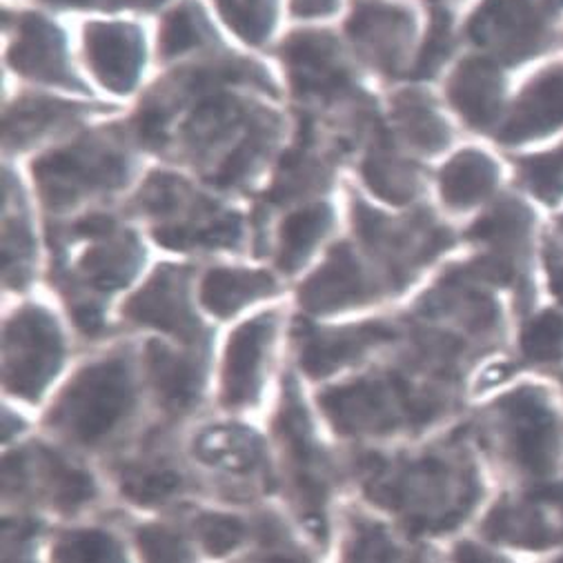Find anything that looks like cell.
Here are the masks:
<instances>
[{"mask_svg":"<svg viewBox=\"0 0 563 563\" xmlns=\"http://www.w3.org/2000/svg\"><path fill=\"white\" fill-rule=\"evenodd\" d=\"M132 379L123 358L85 367L58 406V419L82 443L106 437L130 410Z\"/></svg>","mask_w":563,"mask_h":563,"instance_id":"1","label":"cell"},{"mask_svg":"<svg viewBox=\"0 0 563 563\" xmlns=\"http://www.w3.org/2000/svg\"><path fill=\"white\" fill-rule=\"evenodd\" d=\"M34 172L45 201L60 208L82 195L123 185L128 178V163L112 145L85 139L43 156Z\"/></svg>","mask_w":563,"mask_h":563,"instance_id":"2","label":"cell"},{"mask_svg":"<svg viewBox=\"0 0 563 563\" xmlns=\"http://www.w3.org/2000/svg\"><path fill=\"white\" fill-rule=\"evenodd\" d=\"M552 21V0H486L467 32L490 54L521 60L548 43Z\"/></svg>","mask_w":563,"mask_h":563,"instance_id":"3","label":"cell"},{"mask_svg":"<svg viewBox=\"0 0 563 563\" xmlns=\"http://www.w3.org/2000/svg\"><path fill=\"white\" fill-rule=\"evenodd\" d=\"M63 358L56 321L41 308L21 310L5 330V384L12 393L36 399Z\"/></svg>","mask_w":563,"mask_h":563,"instance_id":"4","label":"cell"},{"mask_svg":"<svg viewBox=\"0 0 563 563\" xmlns=\"http://www.w3.org/2000/svg\"><path fill=\"white\" fill-rule=\"evenodd\" d=\"M125 317L185 341L201 336V325L187 303V269L176 265L154 272L145 288L128 301Z\"/></svg>","mask_w":563,"mask_h":563,"instance_id":"5","label":"cell"},{"mask_svg":"<svg viewBox=\"0 0 563 563\" xmlns=\"http://www.w3.org/2000/svg\"><path fill=\"white\" fill-rule=\"evenodd\" d=\"M504 412L517 463L532 475H545L552 471L559 439L556 423L545 399L537 390L523 388L504 401Z\"/></svg>","mask_w":563,"mask_h":563,"instance_id":"6","label":"cell"},{"mask_svg":"<svg viewBox=\"0 0 563 563\" xmlns=\"http://www.w3.org/2000/svg\"><path fill=\"white\" fill-rule=\"evenodd\" d=\"M493 539L541 550L563 541V488H543L526 501L493 510L486 521Z\"/></svg>","mask_w":563,"mask_h":563,"instance_id":"7","label":"cell"},{"mask_svg":"<svg viewBox=\"0 0 563 563\" xmlns=\"http://www.w3.org/2000/svg\"><path fill=\"white\" fill-rule=\"evenodd\" d=\"M347 34L367 60L384 71H395L408 52L415 19L404 8L361 0L347 21Z\"/></svg>","mask_w":563,"mask_h":563,"instance_id":"8","label":"cell"},{"mask_svg":"<svg viewBox=\"0 0 563 563\" xmlns=\"http://www.w3.org/2000/svg\"><path fill=\"white\" fill-rule=\"evenodd\" d=\"M85 54L91 71L119 93L130 91L143 67V36L128 23H91L85 30Z\"/></svg>","mask_w":563,"mask_h":563,"instance_id":"9","label":"cell"},{"mask_svg":"<svg viewBox=\"0 0 563 563\" xmlns=\"http://www.w3.org/2000/svg\"><path fill=\"white\" fill-rule=\"evenodd\" d=\"M284 56L299 93L325 97V93H339L350 85V74L341 58L339 45L330 34H295L288 38Z\"/></svg>","mask_w":563,"mask_h":563,"instance_id":"10","label":"cell"},{"mask_svg":"<svg viewBox=\"0 0 563 563\" xmlns=\"http://www.w3.org/2000/svg\"><path fill=\"white\" fill-rule=\"evenodd\" d=\"M369 295V280L356 254L350 245L341 243L303 284L301 303L310 312H334L358 306L367 301Z\"/></svg>","mask_w":563,"mask_h":563,"instance_id":"11","label":"cell"},{"mask_svg":"<svg viewBox=\"0 0 563 563\" xmlns=\"http://www.w3.org/2000/svg\"><path fill=\"white\" fill-rule=\"evenodd\" d=\"M563 125V65L539 71L521 91L501 130L504 143H523Z\"/></svg>","mask_w":563,"mask_h":563,"instance_id":"12","label":"cell"},{"mask_svg":"<svg viewBox=\"0 0 563 563\" xmlns=\"http://www.w3.org/2000/svg\"><path fill=\"white\" fill-rule=\"evenodd\" d=\"M274 334V317L261 314L234 330L223 365V401L228 406L250 404L261 384V369Z\"/></svg>","mask_w":563,"mask_h":563,"instance_id":"13","label":"cell"},{"mask_svg":"<svg viewBox=\"0 0 563 563\" xmlns=\"http://www.w3.org/2000/svg\"><path fill=\"white\" fill-rule=\"evenodd\" d=\"M10 63L30 78L78 87L67 65L63 34L36 14H27L21 21L19 36L10 49Z\"/></svg>","mask_w":563,"mask_h":563,"instance_id":"14","label":"cell"},{"mask_svg":"<svg viewBox=\"0 0 563 563\" xmlns=\"http://www.w3.org/2000/svg\"><path fill=\"white\" fill-rule=\"evenodd\" d=\"M448 97L454 110L473 128H490L501 110L504 78L488 58L463 60L448 82Z\"/></svg>","mask_w":563,"mask_h":563,"instance_id":"15","label":"cell"},{"mask_svg":"<svg viewBox=\"0 0 563 563\" xmlns=\"http://www.w3.org/2000/svg\"><path fill=\"white\" fill-rule=\"evenodd\" d=\"M395 336V330L386 323H365L356 328L323 332L310 339V343L303 350L301 363L310 377H325L332 374L341 365L354 361L361 356L367 347L390 341Z\"/></svg>","mask_w":563,"mask_h":563,"instance_id":"16","label":"cell"},{"mask_svg":"<svg viewBox=\"0 0 563 563\" xmlns=\"http://www.w3.org/2000/svg\"><path fill=\"white\" fill-rule=\"evenodd\" d=\"M532 234V212L515 199H506L493 208L473 230L471 239L488 250V256L517 269V261L526 254Z\"/></svg>","mask_w":563,"mask_h":563,"instance_id":"17","label":"cell"},{"mask_svg":"<svg viewBox=\"0 0 563 563\" xmlns=\"http://www.w3.org/2000/svg\"><path fill=\"white\" fill-rule=\"evenodd\" d=\"M323 410L343 432L390 428L388 390L379 382H358L321 395Z\"/></svg>","mask_w":563,"mask_h":563,"instance_id":"18","label":"cell"},{"mask_svg":"<svg viewBox=\"0 0 563 563\" xmlns=\"http://www.w3.org/2000/svg\"><path fill=\"white\" fill-rule=\"evenodd\" d=\"M497 165L490 156L465 150L456 154L441 172V197L454 210H465L482 203L497 185Z\"/></svg>","mask_w":563,"mask_h":563,"instance_id":"19","label":"cell"},{"mask_svg":"<svg viewBox=\"0 0 563 563\" xmlns=\"http://www.w3.org/2000/svg\"><path fill=\"white\" fill-rule=\"evenodd\" d=\"M145 361L150 377L167 408L185 410L197 401L201 388V369L192 358L180 356L163 343L152 341L145 350Z\"/></svg>","mask_w":563,"mask_h":563,"instance_id":"20","label":"cell"},{"mask_svg":"<svg viewBox=\"0 0 563 563\" xmlns=\"http://www.w3.org/2000/svg\"><path fill=\"white\" fill-rule=\"evenodd\" d=\"M272 292H274V278L265 272L217 267V269H210L203 278L201 301L212 314L230 317L243 306L256 299H263Z\"/></svg>","mask_w":563,"mask_h":563,"instance_id":"21","label":"cell"},{"mask_svg":"<svg viewBox=\"0 0 563 563\" xmlns=\"http://www.w3.org/2000/svg\"><path fill=\"white\" fill-rule=\"evenodd\" d=\"M141 263V247L136 239L130 234L117 236L112 234L101 245L91 247L80 258V272L87 276L93 288L103 292L123 288L132 278L134 269Z\"/></svg>","mask_w":563,"mask_h":563,"instance_id":"22","label":"cell"},{"mask_svg":"<svg viewBox=\"0 0 563 563\" xmlns=\"http://www.w3.org/2000/svg\"><path fill=\"white\" fill-rule=\"evenodd\" d=\"M78 106L52 99H27L16 103L5 119L3 139L10 147L27 145L56 125L67 123L78 114Z\"/></svg>","mask_w":563,"mask_h":563,"instance_id":"23","label":"cell"},{"mask_svg":"<svg viewBox=\"0 0 563 563\" xmlns=\"http://www.w3.org/2000/svg\"><path fill=\"white\" fill-rule=\"evenodd\" d=\"M332 225V214L325 206H310L286 219L280 228L278 265L292 272L312 254L317 243Z\"/></svg>","mask_w":563,"mask_h":563,"instance_id":"24","label":"cell"},{"mask_svg":"<svg viewBox=\"0 0 563 563\" xmlns=\"http://www.w3.org/2000/svg\"><path fill=\"white\" fill-rule=\"evenodd\" d=\"M395 117L406 139L423 152H439L450 141L445 121L419 91L399 93L395 99Z\"/></svg>","mask_w":563,"mask_h":563,"instance_id":"25","label":"cell"},{"mask_svg":"<svg viewBox=\"0 0 563 563\" xmlns=\"http://www.w3.org/2000/svg\"><path fill=\"white\" fill-rule=\"evenodd\" d=\"M363 178L374 195L390 203H408L419 190V176L415 167L386 150L374 152L365 158Z\"/></svg>","mask_w":563,"mask_h":563,"instance_id":"26","label":"cell"},{"mask_svg":"<svg viewBox=\"0 0 563 563\" xmlns=\"http://www.w3.org/2000/svg\"><path fill=\"white\" fill-rule=\"evenodd\" d=\"M258 450V439L241 428H217L199 439V454L230 471H247L256 463Z\"/></svg>","mask_w":563,"mask_h":563,"instance_id":"27","label":"cell"},{"mask_svg":"<svg viewBox=\"0 0 563 563\" xmlns=\"http://www.w3.org/2000/svg\"><path fill=\"white\" fill-rule=\"evenodd\" d=\"M519 176L541 203H556L563 197V145L528 156L519 163Z\"/></svg>","mask_w":563,"mask_h":563,"instance_id":"28","label":"cell"},{"mask_svg":"<svg viewBox=\"0 0 563 563\" xmlns=\"http://www.w3.org/2000/svg\"><path fill=\"white\" fill-rule=\"evenodd\" d=\"M225 23L247 43H263L274 27V0H214Z\"/></svg>","mask_w":563,"mask_h":563,"instance_id":"29","label":"cell"},{"mask_svg":"<svg viewBox=\"0 0 563 563\" xmlns=\"http://www.w3.org/2000/svg\"><path fill=\"white\" fill-rule=\"evenodd\" d=\"M521 352L532 363H554L563 356V317L554 310L539 312L521 330Z\"/></svg>","mask_w":563,"mask_h":563,"instance_id":"30","label":"cell"},{"mask_svg":"<svg viewBox=\"0 0 563 563\" xmlns=\"http://www.w3.org/2000/svg\"><path fill=\"white\" fill-rule=\"evenodd\" d=\"M208 27L203 23L201 12L187 3L174 10L161 27V54L163 56H178L199 47L206 41Z\"/></svg>","mask_w":563,"mask_h":563,"instance_id":"31","label":"cell"},{"mask_svg":"<svg viewBox=\"0 0 563 563\" xmlns=\"http://www.w3.org/2000/svg\"><path fill=\"white\" fill-rule=\"evenodd\" d=\"M54 563H123V559L108 534L87 530L60 541L54 550Z\"/></svg>","mask_w":563,"mask_h":563,"instance_id":"32","label":"cell"},{"mask_svg":"<svg viewBox=\"0 0 563 563\" xmlns=\"http://www.w3.org/2000/svg\"><path fill=\"white\" fill-rule=\"evenodd\" d=\"M34 243L23 219L10 217L3 225V276L8 284H21L30 274Z\"/></svg>","mask_w":563,"mask_h":563,"instance_id":"33","label":"cell"},{"mask_svg":"<svg viewBox=\"0 0 563 563\" xmlns=\"http://www.w3.org/2000/svg\"><path fill=\"white\" fill-rule=\"evenodd\" d=\"M197 534L208 554L225 556L243 541L245 528L239 519L228 515H203L197 521Z\"/></svg>","mask_w":563,"mask_h":563,"instance_id":"34","label":"cell"},{"mask_svg":"<svg viewBox=\"0 0 563 563\" xmlns=\"http://www.w3.org/2000/svg\"><path fill=\"white\" fill-rule=\"evenodd\" d=\"M450 52H452V21L443 10H434L432 21H430L428 41L419 54L415 74L417 76L434 74L445 63Z\"/></svg>","mask_w":563,"mask_h":563,"instance_id":"35","label":"cell"},{"mask_svg":"<svg viewBox=\"0 0 563 563\" xmlns=\"http://www.w3.org/2000/svg\"><path fill=\"white\" fill-rule=\"evenodd\" d=\"M145 563H183L185 550L176 534L165 528H145L139 534Z\"/></svg>","mask_w":563,"mask_h":563,"instance_id":"36","label":"cell"},{"mask_svg":"<svg viewBox=\"0 0 563 563\" xmlns=\"http://www.w3.org/2000/svg\"><path fill=\"white\" fill-rule=\"evenodd\" d=\"M178 488V477L174 473H147L132 477L125 484V495L139 504H158Z\"/></svg>","mask_w":563,"mask_h":563,"instance_id":"37","label":"cell"},{"mask_svg":"<svg viewBox=\"0 0 563 563\" xmlns=\"http://www.w3.org/2000/svg\"><path fill=\"white\" fill-rule=\"evenodd\" d=\"M56 504L65 510H71L93 495V484L85 473L71 471V467H65L56 463Z\"/></svg>","mask_w":563,"mask_h":563,"instance_id":"38","label":"cell"},{"mask_svg":"<svg viewBox=\"0 0 563 563\" xmlns=\"http://www.w3.org/2000/svg\"><path fill=\"white\" fill-rule=\"evenodd\" d=\"M74 321L87 334H93L103 328V314L99 308H93V306H78L74 310Z\"/></svg>","mask_w":563,"mask_h":563,"instance_id":"39","label":"cell"},{"mask_svg":"<svg viewBox=\"0 0 563 563\" xmlns=\"http://www.w3.org/2000/svg\"><path fill=\"white\" fill-rule=\"evenodd\" d=\"M454 563H497V559L475 543H461L454 550Z\"/></svg>","mask_w":563,"mask_h":563,"instance_id":"40","label":"cell"},{"mask_svg":"<svg viewBox=\"0 0 563 563\" xmlns=\"http://www.w3.org/2000/svg\"><path fill=\"white\" fill-rule=\"evenodd\" d=\"M548 272H550L552 292L563 301V256L550 254L548 256Z\"/></svg>","mask_w":563,"mask_h":563,"instance_id":"41","label":"cell"},{"mask_svg":"<svg viewBox=\"0 0 563 563\" xmlns=\"http://www.w3.org/2000/svg\"><path fill=\"white\" fill-rule=\"evenodd\" d=\"M334 0H295V10L303 16H314L332 10Z\"/></svg>","mask_w":563,"mask_h":563,"instance_id":"42","label":"cell"},{"mask_svg":"<svg viewBox=\"0 0 563 563\" xmlns=\"http://www.w3.org/2000/svg\"><path fill=\"white\" fill-rule=\"evenodd\" d=\"M49 3L63 8H108L114 5L117 0H49Z\"/></svg>","mask_w":563,"mask_h":563,"instance_id":"43","label":"cell"},{"mask_svg":"<svg viewBox=\"0 0 563 563\" xmlns=\"http://www.w3.org/2000/svg\"><path fill=\"white\" fill-rule=\"evenodd\" d=\"M265 563H301V561H297V559H292V556H272V559H267Z\"/></svg>","mask_w":563,"mask_h":563,"instance_id":"44","label":"cell"},{"mask_svg":"<svg viewBox=\"0 0 563 563\" xmlns=\"http://www.w3.org/2000/svg\"><path fill=\"white\" fill-rule=\"evenodd\" d=\"M132 3H136L141 8H156L163 3V0H132Z\"/></svg>","mask_w":563,"mask_h":563,"instance_id":"45","label":"cell"},{"mask_svg":"<svg viewBox=\"0 0 563 563\" xmlns=\"http://www.w3.org/2000/svg\"><path fill=\"white\" fill-rule=\"evenodd\" d=\"M559 230H561V234H563V217H561V223H559Z\"/></svg>","mask_w":563,"mask_h":563,"instance_id":"46","label":"cell"},{"mask_svg":"<svg viewBox=\"0 0 563 563\" xmlns=\"http://www.w3.org/2000/svg\"><path fill=\"white\" fill-rule=\"evenodd\" d=\"M561 563H563V561H561Z\"/></svg>","mask_w":563,"mask_h":563,"instance_id":"47","label":"cell"}]
</instances>
